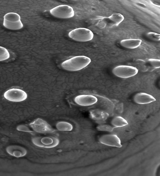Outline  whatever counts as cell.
Masks as SVG:
<instances>
[{
    "instance_id": "6da1fadb",
    "label": "cell",
    "mask_w": 160,
    "mask_h": 176,
    "mask_svg": "<svg viewBox=\"0 0 160 176\" xmlns=\"http://www.w3.org/2000/svg\"><path fill=\"white\" fill-rule=\"evenodd\" d=\"M90 59L84 56H79L73 57L62 62V67L64 69L70 71L80 70L87 66L91 62Z\"/></svg>"
},
{
    "instance_id": "7a4b0ae2",
    "label": "cell",
    "mask_w": 160,
    "mask_h": 176,
    "mask_svg": "<svg viewBox=\"0 0 160 176\" xmlns=\"http://www.w3.org/2000/svg\"><path fill=\"white\" fill-rule=\"evenodd\" d=\"M68 36L76 41L85 42L92 40L93 37V34L91 30L88 29L78 28L69 32Z\"/></svg>"
},
{
    "instance_id": "3957f363",
    "label": "cell",
    "mask_w": 160,
    "mask_h": 176,
    "mask_svg": "<svg viewBox=\"0 0 160 176\" xmlns=\"http://www.w3.org/2000/svg\"><path fill=\"white\" fill-rule=\"evenodd\" d=\"M3 25L6 28L12 30L19 29L23 27L20 16L13 13H8L4 15Z\"/></svg>"
},
{
    "instance_id": "277c9868",
    "label": "cell",
    "mask_w": 160,
    "mask_h": 176,
    "mask_svg": "<svg viewBox=\"0 0 160 176\" xmlns=\"http://www.w3.org/2000/svg\"><path fill=\"white\" fill-rule=\"evenodd\" d=\"M50 12L53 16L60 18H70L74 15V12L73 8L66 5L57 6L51 9Z\"/></svg>"
},
{
    "instance_id": "5b68a950",
    "label": "cell",
    "mask_w": 160,
    "mask_h": 176,
    "mask_svg": "<svg viewBox=\"0 0 160 176\" xmlns=\"http://www.w3.org/2000/svg\"><path fill=\"white\" fill-rule=\"evenodd\" d=\"M113 73L116 76L122 78H129L136 75L138 72L136 68L129 65H121L114 68Z\"/></svg>"
},
{
    "instance_id": "8992f818",
    "label": "cell",
    "mask_w": 160,
    "mask_h": 176,
    "mask_svg": "<svg viewBox=\"0 0 160 176\" xmlns=\"http://www.w3.org/2000/svg\"><path fill=\"white\" fill-rule=\"evenodd\" d=\"M32 142L36 145L45 148H52L58 145V139L53 137H36L32 139Z\"/></svg>"
},
{
    "instance_id": "52a82bcc",
    "label": "cell",
    "mask_w": 160,
    "mask_h": 176,
    "mask_svg": "<svg viewBox=\"0 0 160 176\" xmlns=\"http://www.w3.org/2000/svg\"><path fill=\"white\" fill-rule=\"evenodd\" d=\"M29 126L34 131L39 133H50L55 131L47 123L40 118L30 123Z\"/></svg>"
},
{
    "instance_id": "ba28073f",
    "label": "cell",
    "mask_w": 160,
    "mask_h": 176,
    "mask_svg": "<svg viewBox=\"0 0 160 176\" xmlns=\"http://www.w3.org/2000/svg\"><path fill=\"white\" fill-rule=\"evenodd\" d=\"M4 96L7 99L13 102H21L26 99L27 93L17 88H12L6 91Z\"/></svg>"
},
{
    "instance_id": "9c48e42d",
    "label": "cell",
    "mask_w": 160,
    "mask_h": 176,
    "mask_svg": "<svg viewBox=\"0 0 160 176\" xmlns=\"http://www.w3.org/2000/svg\"><path fill=\"white\" fill-rule=\"evenodd\" d=\"M124 19L122 15L119 13L113 14L108 17L102 19L100 23H101L102 27H111L118 26Z\"/></svg>"
},
{
    "instance_id": "30bf717a",
    "label": "cell",
    "mask_w": 160,
    "mask_h": 176,
    "mask_svg": "<svg viewBox=\"0 0 160 176\" xmlns=\"http://www.w3.org/2000/svg\"><path fill=\"white\" fill-rule=\"evenodd\" d=\"M99 142L104 145L120 148L122 146L121 142L118 137L114 134L102 135L99 138Z\"/></svg>"
},
{
    "instance_id": "8fae6325",
    "label": "cell",
    "mask_w": 160,
    "mask_h": 176,
    "mask_svg": "<svg viewBox=\"0 0 160 176\" xmlns=\"http://www.w3.org/2000/svg\"><path fill=\"white\" fill-rule=\"evenodd\" d=\"M75 102L78 104L82 106H88L93 105L98 101L96 97L92 95H82L76 97Z\"/></svg>"
},
{
    "instance_id": "7c38bea8",
    "label": "cell",
    "mask_w": 160,
    "mask_h": 176,
    "mask_svg": "<svg viewBox=\"0 0 160 176\" xmlns=\"http://www.w3.org/2000/svg\"><path fill=\"white\" fill-rule=\"evenodd\" d=\"M133 100L138 104H145L155 101L156 99L150 94L144 93H140L135 95Z\"/></svg>"
},
{
    "instance_id": "4fadbf2b",
    "label": "cell",
    "mask_w": 160,
    "mask_h": 176,
    "mask_svg": "<svg viewBox=\"0 0 160 176\" xmlns=\"http://www.w3.org/2000/svg\"><path fill=\"white\" fill-rule=\"evenodd\" d=\"M6 150L10 155L17 157L23 156L27 153V151L24 148L17 146H9Z\"/></svg>"
},
{
    "instance_id": "5bb4252c",
    "label": "cell",
    "mask_w": 160,
    "mask_h": 176,
    "mask_svg": "<svg viewBox=\"0 0 160 176\" xmlns=\"http://www.w3.org/2000/svg\"><path fill=\"white\" fill-rule=\"evenodd\" d=\"M90 114L92 119L99 121L105 120L109 116V114L99 109H95L91 110Z\"/></svg>"
},
{
    "instance_id": "9a60e30c",
    "label": "cell",
    "mask_w": 160,
    "mask_h": 176,
    "mask_svg": "<svg viewBox=\"0 0 160 176\" xmlns=\"http://www.w3.org/2000/svg\"><path fill=\"white\" fill-rule=\"evenodd\" d=\"M142 40L139 39H123L120 41L121 45L125 48L134 49L138 47L141 44Z\"/></svg>"
},
{
    "instance_id": "2e32d148",
    "label": "cell",
    "mask_w": 160,
    "mask_h": 176,
    "mask_svg": "<svg viewBox=\"0 0 160 176\" xmlns=\"http://www.w3.org/2000/svg\"><path fill=\"white\" fill-rule=\"evenodd\" d=\"M112 124L115 127H121L128 124L127 120L120 116H117L113 118L111 121Z\"/></svg>"
},
{
    "instance_id": "e0dca14e",
    "label": "cell",
    "mask_w": 160,
    "mask_h": 176,
    "mask_svg": "<svg viewBox=\"0 0 160 176\" xmlns=\"http://www.w3.org/2000/svg\"><path fill=\"white\" fill-rule=\"evenodd\" d=\"M57 129L61 131H68L72 130V126L70 123L65 122H60L56 125Z\"/></svg>"
},
{
    "instance_id": "ac0fdd59",
    "label": "cell",
    "mask_w": 160,
    "mask_h": 176,
    "mask_svg": "<svg viewBox=\"0 0 160 176\" xmlns=\"http://www.w3.org/2000/svg\"><path fill=\"white\" fill-rule=\"evenodd\" d=\"M10 57L9 53L5 48L0 46V61L8 59Z\"/></svg>"
},
{
    "instance_id": "d6986e66",
    "label": "cell",
    "mask_w": 160,
    "mask_h": 176,
    "mask_svg": "<svg viewBox=\"0 0 160 176\" xmlns=\"http://www.w3.org/2000/svg\"><path fill=\"white\" fill-rule=\"evenodd\" d=\"M97 128L99 131L112 132L113 131L114 128L108 125H101L98 126Z\"/></svg>"
},
{
    "instance_id": "ffe728a7",
    "label": "cell",
    "mask_w": 160,
    "mask_h": 176,
    "mask_svg": "<svg viewBox=\"0 0 160 176\" xmlns=\"http://www.w3.org/2000/svg\"><path fill=\"white\" fill-rule=\"evenodd\" d=\"M148 62L153 68H158L160 67V60L159 59L153 58H150L148 59Z\"/></svg>"
},
{
    "instance_id": "44dd1931",
    "label": "cell",
    "mask_w": 160,
    "mask_h": 176,
    "mask_svg": "<svg viewBox=\"0 0 160 176\" xmlns=\"http://www.w3.org/2000/svg\"><path fill=\"white\" fill-rule=\"evenodd\" d=\"M148 37L152 40L159 41L160 35L159 34L153 32H149L147 34Z\"/></svg>"
},
{
    "instance_id": "7402d4cb",
    "label": "cell",
    "mask_w": 160,
    "mask_h": 176,
    "mask_svg": "<svg viewBox=\"0 0 160 176\" xmlns=\"http://www.w3.org/2000/svg\"><path fill=\"white\" fill-rule=\"evenodd\" d=\"M17 129L18 130L21 131L29 132H32L27 126L24 125L18 126L17 128Z\"/></svg>"
}]
</instances>
